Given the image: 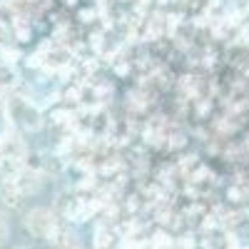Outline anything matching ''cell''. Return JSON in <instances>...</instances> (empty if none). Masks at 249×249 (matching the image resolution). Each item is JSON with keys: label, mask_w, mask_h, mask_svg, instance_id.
<instances>
[{"label": "cell", "mask_w": 249, "mask_h": 249, "mask_svg": "<svg viewBox=\"0 0 249 249\" xmlns=\"http://www.w3.org/2000/svg\"><path fill=\"white\" fill-rule=\"evenodd\" d=\"M60 214L55 210H50V207H33V210H28L23 214V227H25V232L37 237V239H45L60 227Z\"/></svg>", "instance_id": "cell-1"}, {"label": "cell", "mask_w": 249, "mask_h": 249, "mask_svg": "<svg viewBox=\"0 0 249 249\" xmlns=\"http://www.w3.org/2000/svg\"><path fill=\"white\" fill-rule=\"evenodd\" d=\"M8 117L13 122V127H23V130H37L40 124H43L40 112L30 105L28 100H20V97L8 102Z\"/></svg>", "instance_id": "cell-2"}, {"label": "cell", "mask_w": 249, "mask_h": 249, "mask_svg": "<svg viewBox=\"0 0 249 249\" xmlns=\"http://www.w3.org/2000/svg\"><path fill=\"white\" fill-rule=\"evenodd\" d=\"M28 155L25 142L20 140V135L15 132V127H10V132L0 140V160L3 162H15V164H23Z\"/></svg>", "instance_id": "cell-3"}, {"label": "cell", "mask_w": 249, "mask_h": 249, "mask_svg": "<svg viewBox=\"0 0 249 249\" xmlns=\"http://www.w3.org/2000/svg\"><path fill=\"white\" fill-rule=\"evenodd\" d=\"M8 184L13 187V190H18L23 197H30V195H35L40 187H43V175H40L37 170H30V167H20L18 175Z\"/></svg>", "instance_id": "cell-4"}, {"label": "cell", "mask_w": 249, "mask_h": 249, "mask_svg": "<svg viewBox=\"0 0 249 249\" xmlns=\"http://www.w3.org/2000/svg\"><path fill=\"white\" fill-rule=\"evenodd\" d=\"M204 244H207V249H242V247H239V242L234 239V234H230V232L212 234Z\"/></svg>", "instance_id": "cell-5"}, {"label": "cell", "mask_w": 249, "mask_h": 249, "mask_svg": "<svg viewBox=\"0 0 249 249\" xmlns=\"http://www.w3.org/2000/svg\"><path fill=\"white\" fill-rule=\"evenodd\" d=\"M115 244V232L110 230V227H97L95 232V249H107Z\"/></svg>", "instance_id": "cell-6"}, {"label": "cell", "mask_w": 249, "mask_h": 249, "mask_svg": "<svg viewBox=\"0 0 249 249\" xmlns=\"http://www.w3.org/2000/svg\"><path fill=\"white\" fill-rule=\"evenodd\" d=\"M150 247H152V249H175V242H172V237H167L164 232H157V234L152 237Z\"/></svg>", "instance_id": "cell-7"}, {"label": "cell", "mask_w": 249, "mask_h": 249, "mask_svg": "<svg viewBox=\"0 0 249 249\" xmlns=\"http://www.w3.org/2000/svg\"><path fill=\"white\" fill-rule=\"evenodd\" d=\"M10 127H13V122H10V117H8V110L0 107V140L10 132Z\"/></svg>", "instance_id": "cell-8"}, {"label": "cell", "mask_w": 249, "mask_h": 249, "mask_svg": "<svg viewBox=\"0 0 249 249\" xmlns=\"http://www.w3.org/2000/svg\"><path fill=\"white\" fill-rule=\"evenodd\" d=\"M8 239H10V224L3 214H0V247H5Z\"/></svg>", "instance_id": "cell-9"}, {"label": "cell", "mask_w": 249, "mask_h": 249, "mask_svg": "<svg viewBox=\"0 0 249 249\" xmlns=\"http://www.w3.org/2000/svg\"><path fill=\"white\" fill-rule=\"evenodd\" d=\"M13 249H33V247H25V244H20V247H13Z\"/></svg>", "instance_id": "cell-10"}, {"label": "cell", "mask_w": 249, "mask_h": 249, "mask_svg": "<svg viewBox=\"0 0 249 249\" xmlns=\"http://www.w3.org/2000/svg\"><path fill=\"white\" fill-rule=\"evenodd\" d=\"M75 249H85V247H82V244H80V247H75Z\"/></svg>", "instance_id": "cell-11"}]
</instances>
